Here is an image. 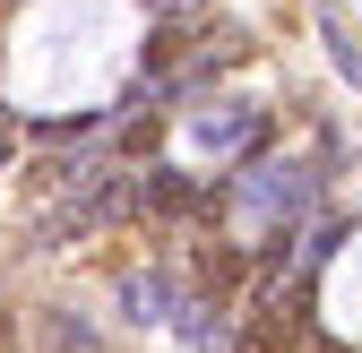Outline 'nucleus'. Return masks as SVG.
Listing matches in <instances>:
<instances>
[{"label": "nucleus", "mask_w": 362, "mask_h": 353, "mask_svg": "<svg viewBox=\"0 0 362 353\" xmlns=\"http://www.w3.org/2000/svg\"><path fill=\"white\" fill-rule=\"evenodd\" d=\"M310 198H320V181H310L302 164H267L259 181L242 190V207H259L267 225H302V215H310Z\"/></svg>", "instance_id": "f257e3e1"}, {"label": "nucleus", "mask_w": 362, "mask_h": 353, "mask_svg": "<svg viewBox=\"0 0 362 353\" xmlns=\"http://www.w3.org/2000/svg\"><path fill=\"white\" fill-rule=\"evenodd\" d=\"M86 233H104V215L86 207V190H69L52 215H35V225H26V241H35V250H69V241H86Z\"/></svg>", "instance_id": "7ed1b4c3"}, {"label": "nucleus", "mask_w": 362, "mask_h": 353, "mask_svg": "<svg viewBox=\"0 0 362 353\" xmlns=\"http://www.w3.org/2000/svg\"><path fill=\"white\" fill-rule=\"evenodd\" d=\"M259 129H267V121L233 104V112H207V121H199V138H207L216 155H259Z\"/></svg>", "instance_id": "20e7f679"}, {"label": "nucleus", "mask_w": 362, "mask_h": 353, "mask_svg": "<svg viewBox=\"0 0 362 353\" xmlns=\"http://www.w3.org/2000/svg\"><path fill=\"white\" fill-rule=\"evenodd\" d=\"M121 311L139 328H173L181 311H190V293H181L173 276H156V268H139V276H121Z\"/></svg>", "instance_id": "f03ea898"}, {"label": "nucleus", "mask_w": 362, "mask_h": 353, "mask_svg": "<svg viewBox=\"0 0 362 353\" xmlns=\"http://www.w3.org/2000/svg\"><path fill=\"white\" fill-rule=\"evenodd\" d=\"M199 198H190V181H181V172H156L147 181V215H190Z\"/></svg>", "instance_id": "423d86ee"}, {"label": "nucleus", "mask_w": 362, "mask_h": 353, "mask_svg": "<svg viewBox=\"0 0 362 353\" xmlns=\"http://www.w3.org/2000/svg\"><path fill=\"white\" fill-rule=\"evenodd\" d=\"M0 353H26V345H18V319H9V311H0Z\"/></svg>", "instance_id": "0eeeda50"}, {"label": "nucleus", "mask_w": 362, "mask_h": 353, "mask_svg": "<svg viewBox=\"0 0 362 353\" xmlns=\"http://www.w3.org/2000/svg\"><path fill=\"white\" fill-rule=\"evenodd\" d=\"M181 61H190V18H181V26H156V43H147V69H156V78L181 69Z\"/></svg>", "instance_id": "39448f33"}]
</instances>
